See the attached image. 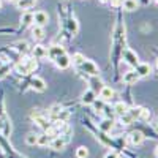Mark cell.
Instances as JSON below:
<instances>
[{"instance_id":"obj_1","label":"cell","mask_w":158,"mask_h":158,"mask_svg":"<svg viewBox=\"0 0 158 158\" xmlns=\"http://www.w3.org/2000/svg\"><path fill=\"white\" fill-rule=\"evenodd\" d=\"M36 70V60L35 59H24L21 63L16 65V71L21 74H29Z\"/></svg>"},{"instance_id":"obj_2","label":"cell","mask_w":158,"mask_h":158,"mask_svg":"<svg viewBox=\"0 0 158 158\" xmlns=\"http://www.w3.org/2000/svg\"><path fill=\"white\" fill-rule=\"evenodd\" d=\"M30 117H32V120H33L40 128H43V130H48L49 125H51V120L48 118V115L43 114L41 111H33V112L30 114Z\"/></svg>"},{"instance_id":"obj_3","label":"cell","mask_w":158,"mask_h":158,"mask_svg":"<svg viewBox=\"0 0 158 158\" xmlns=\"http://www.w3.org/2000/svg\"><path fill=\"white\" fill-rule=\"evenodd\" d=\"M122 57H123V60L130 65V67H135V68H136V65L139 63V57H138V54H136L135 51H131V49H123Z\"/></svg>"},{"instance_id":"obj_4","label":"cell","mask_w":158,"mask_h":158,"mask_svg":"<svg viewBox=\"0 0 158 158\" xmlns=\"http://www.w3.org/2000/svg\"><path fill=\"white\" fill-rule=\"evenodd\" d=\"M79 68L82 70V73H87L89 76H98V74H100L98 67H97V65L92 62V60H87V59L84 60V63H82Z\"/></svg>"},{"instance_id":"obj_5","label":"cell","mask_w":158,"mask_h":158,"mask_svg":"<svg viewBox=\"0 0 158 158\" xmlns=\"http://www.w3.org/2000/svg\"><path fill=\"white\" fill-rule=\"evenodd\" d=\"M144 138H146V136H144V133H142L141 130H138V128L133 130V131L128 135V141L133 144V146H139V144H142Z\"/></svg>"},{"instance_id":"obj_6","label":"cell","mask_w":158,"mask_h":158,"mask_svg":"<svg viewBox=\"0 0 158 158\" xmlns=\"http://www.w3.org/2000/svg\"><path fill=\"white\" fill-rule=\"evenodd\" d=\"M48 21H49V16H48V13H44V11H36L33 15L35 25H41V27H44V25L48 24Z\"/></svg>"},{"instance_id":"obj_7","label":"cell","mask_w":158,"mask_h":158,"mask_svg":"<svg viewBox=\"0 0 158 158\" xmlns=\"http://www.w3.org/2000/svg\"><path fill=\"white\" fill-rule=\"evenodd\" d=\"M49 146H51V149H54V150H63L65 146H67V139H65L63 136H57L54 139H51Z\"/></svg>"},{"instance_id":"obj_8","label":"cell","mask_w":158,"mask_h":158,"mask_svg":"<svg viewBox=\"0 0 158 158\" xmlns=\"http://www.w3.org/2000/svg\"><path fill=\"white\" fill-rule=\"evenodd\" d=\"M114 95H115V92H114L111 87H108V85H103V89L100 90V98H101L104 103L111 101V100L114 98Z\"/></svg>"},{"instance_id":"obj_9","label":"cell","mask_w":158,"mask_h":158,"mask_svg":"<svg viewBox=\"0 0 158 158\" xmlns=\"http://www.w3.org/2000/svg\"><path fill=\"white\" fill-rule=\"evenodd\" d=\"M122 81H123V84H127V85L136 84V82L139 81V74H138L136 71H127V73L123 74V77H122Z\"/></svg>"},{"instance_id":"obj_10","label":"cell","mask_w":158,"mask_h":158,"mask_svg":"<svg viewBox=\"0 0 158 158\" xmlns=\"http://www.w3.org/2000/svg\"><path fill=\"white\" fill-rule=\"evenodd\" d=\"M138 74H139V77H147L149 74H150V71H152V67L149 63H138L136 65V70H135Z\"/></svg>"},{"instance_id":"obj_11","label":"cell","mask_w":158,"mask_h":158,"mask_svg":"<svg viewBox=\"0 0 158 158\" xmlns=\"http://www.w3.org/2000/svg\"><path fill=\"white\" fill-rule=\"evenodd\" d=\"M30 87L33 90H36V92H44L46 90V82L43 81L41 77L35 76V77H32V81H30Z\"/></svg>"},{"instance_id":"obj_12","label":"cell","mask_w":158,"mask_h":158,"mask_svg":"<svg viewBox=\"0 0 158 158\" xmlns=\"http://www.w3.org/2000/svg\"><path fill=\"white\" fill-rule=\"evenodd\" d=\"M54 62H56V65H57L60 70H65V68H68V67H70L71 59H70L67 54H62V56H59L57 59H54Z\"/></svg>"},{"instance_id":"obj_13","label":"cell","mask_w":158,"mask_h":158,"mask_svg":"<svg viewBox=\"0 0 158 158\" xmlns=\"http://www.w3.org/2000/svg\"><path fill=\"white\" fill-rule=\"evenodd\" d=\"M112 127H114V118H109V117H104L98 123V128L101 131H104V133H109V131L112 130Z\"/></svg>"},{"instance_id":"obj_14","label":"cell","mask_w":158,"mask_h":158,"mask_svg":"<svg viewBox=\"0 0 158 158\" xmlns=\"http://www.w3.org/2000/svg\"><path fill=\"white\" fill-rule=\"evenodd\" d=\"M89 82H90V89L94 90L95 94H100V90H101V89H103V85H104L98 76H90Z\"/></svg>"},{"instance_id":"obj_15","label":"cell","mask_w":158,"mask_h":158,"mask_svg":"<svg viewBox=\"0 0 158 158\" xmlns=\"http://www.w3.org/2000/svg\"><path fill=\"white\" fill-rule=\"evenodd\" d=\"M95 100H97V94H95V92L92 90V89L85 90L84 94H82V103L87 104V106H89V104H94Z\"/></svg>"},{"instance_id":"obj_16","label":"cell","mask_w":158,"mask_h":158,"mask_svg":"<svg viewBox=\"0 0 158 158\" xmlns=\"http://www.w3.org/2000/svg\"><path fill=\"white\" fill-rule=\"evenodd\" d=\"M112 111H114V114H117L118 117H120V115H123V114H127V112H128V104H127V103H123V101H118V103H115V104H114Z\"/></svg>"},{"instance_id":"obj_17","label":"cell","mask_w":158,"mask_h":158,"mask_svg":"<svg viewBox=\"0 0 158 158\" xmlns=\"http://www.w3.org/2000/svg\"><path fill=\"white\" fill-rule=\"evenodd\" d=\"M62 54H65V49L62 48V46H51L49 49H48V56L54 60V59H57L59 56H62Z\"/></svg>"},{"instance_id":"obj_18","label":"cell","mask_w":158,"mask_h":158,"mask_svg":"<svg viewBox=\"0 0 158 158\" xmlns=\"http://www.w3.org/2000/svg\"><path fill=\"white\" fill-rule=\"evenodd\" d=\"M33 56H35V59H44V57H48V49L44 46L38 44L33 48Z\"/></svg>"},{"instance_id":"obj_19","label":"cell","mask_w":158,"mask_h":158,"mask_svg":"<svg viewBox=\"0 0 158 158\" xmlns=\"http://www.w3.org/2000/svg\"><path fill=\"white\" fill-rule=\"evenodd\" d=\"M122 6L127 11H136L138 10V0H122Z\"/></svg>"},{"instance_id":"obj_20","label":"cell","mask_w":158,"mask_h":158,"mask_svg":"<svg viewBox=\"0 0 158 158\" xmlns=\"http://www.w3.org/2000/svg\"><path fill=\"white\" fill-rule=\"evenodd\" d=\"M49 142H51V138H49L46 133H43V135H38L36 146H40V147H46V146H49Z\"/></svg>"},{"instance_id":"obj_21","label":"cell","mask_w":158,"mask_h":158,"mask_svg":"<svg viewBox=\"0 0 158 158\" xmlns=\"http://www.w3.org/2000/svg\"><path fill=\"white\" fill-rule=\"evenodd\" d=\"M32 22H33V15H32V13H24L22 18H21L22 27H27V25H30Z\"/></svg>"},{"instance_id":"obj_22","label":"cell","mask_w":158,"mask_h":158,"mask_svg":"<svg viewBox=\"0 0 158 158\" xmlns=\"http://www.w3.org/2000/svg\"><path fill=\"white\" fill-rule=\"evenodd\" d=\"M32 33H33V36H35L36 40H41V38L44 36V30H43V27H41V25H33Z\"/></svg>"},{"instance_id":"obj_23","label":"cell","mask_w":158,"mask_h":158,"mask_svg":"<svg viewBox=\"0 0 158 158\" xmlns=\"http://www.w3.org/2000/svg\"><path fill=\"white\" fill-rule=\"evenodd\" d=\"M120 123H122L123 127H128V125H131V123H135V118L127 112V114L120 115Z\"/></svg>"},{"instance_id":"obj_24","label":"cell","mask_w":158,"mask_h":158,"mask_svg":"<svg viewBox=\"0 0 158 158\" xmlns=\"http://www.w3.org/2000/svg\"><path fill=\"white\" fill-rule=\"evenodd\" d=\"M71 60H73V65H76V67H81V65L84 63V60H85V57L81 54V52H76Z\"/></svg>"},{"instance_id":"obj_25","label":"cell","mask_w":158,"mask_h":158,"mask_svg":"<svg viewBox=\"0 0 158 158\" xmlns=\"http://www.w3.org/2000/svg\"><path fill=\"white\" fill-rule=\"evenodd\" d=\"M16 5H18V8H21V10H29V8L33 5V2H32V0H18Z\"/></svg>"},{"instance_id":"obj_26","label":"cell","mask_w":158,"mask_h":158,"mask_svg":"<svg viewBox=\"0 0 158 158\" xmlns=\"http://www.w3.org/2000/svg\"><path fill=\"white\" fill-rule=\"evenodd\" d=\"M141 109H142V108H139V106H138V108H128V114L135 118V122H136V120H139Z\"/></svg>"},{"instance_id":"obj_27","label":"cell","mask_w":158,"mask_h":158,"mask_svg":"<svg viewBox=\"0 0 158 158\" xmlns=\"http://www.w3.org/2000/svg\"><path fill=\"white\" fill-rule=\"evenodd\" d=\"M36 139H38V135L29 133L27 136H25V144H29V146H36Z\"/></svg>"},{"instance_id":"obj_28","label":"cell","mask_w":158,"mask_h":158,"mask_svg":"<svg viewBox=\"0 0 158 158\" xmlns=\"http://www.w3.org/2000/svg\"><path fill=\"white\" fill-rule=\"evenodd\" d=\"M16 51L21 52V54H25L29 51V44L25 41H19V43H16Z\"/></svg>"},{"instance_id":"obj_29","label":"cell","mask_w":158,"mask_h":158,"mask_svg":"<svg viewBox=\"0 0 158 158\" xmlns=\"http://www.w3.org/2000/svg\"><path fill=\"white\" fill-rule=\"evenodd\" d=\"M76 156H77V158H87V156H89V150H87V147H84V146L77 147V150H76Z\"/></svg>"},{"instance_id":"obj_30","label":"cell","mask_w":158,"mask_h":158,"mask_svg":"<svg viewBox=\"0 0 158 158\" xmlns=\"http://www.w3.org/2000/svg\"><path fill=\"white\" fill-rule=\"evenodd\" d=\"M139 120L149 122V120H150V111L146 109V108H142V109H141V115H139Z\"/></svg>"},{"instance_id":"obj_31","label":"cell","mask_w":158,"mask_h":158,"mask_svg":"<svg viewBox=\"0 0 158 158\" xmlns=\"http://www.w3.org/2000/svg\"><path fill=\"white\" fill-rule=\"evenodd\" d=\"M68 27H70L71 33H76V32H77V21H76L74 18H70V21H68Z\"/></svg>"},{"instance_id":"obj_32","label":"cell","mask_w":158,"mask_h":158,"mask_svg":"<svg viewBox=\"0 0 158 158\" xmlns=\"http://www.w3.org/2000/svg\"><path fill=\"white\" fill-rule=\"evenodd\" d=\"M5 115V106H3V98H0V117Z\"/></svg>"},{"instance_id":"obj_33","label":"cell","mask_w":158,"mask_h":158,"mask_svg":"<svg viewBox=\"0 0 158 158\" xmlns=\"http://www.w3.org/2000/svg\"><path fill=\"white\" fill-rule=\"evenodd\" d=\"M104 158H118V156H117V153H115V152H111V153H108Z\"/></svg>"},{"instance_id":"obj_34","label":"cell","mask_w":158,"mask_h":158,"mask_svg":"<svg viewBox=\"0 0 158 158\" xmlns=\"http://www.w3.org/2000/svg\"><path fill=\"white\" fill-rule=\"evenodd\" d=\"M109 2H111L112 5H118V3H120V2H122V0H109Z\"/></svg>"},{"instance_id":"obj_35","label":"cell","mask_w":158,"mask_h":158,"mask_svg":"<svg viewBox=\"0 0 158 158\" xmlns=\"http://www.w3.org/2000/svg\"><path fill=\"white\" fill-rule=\"evenodd\" d=\"M155 156L158 158V146H156V149H155Z\"/></svg>"},{"instance_id":"obj_36","label":"cell","mask_w":158,"mask_h":158,"mask_svg":"<svg viewBox=\"0 0 158 158\" xmlns=\"http://www.w3.org/2000/svg\"><path fill=\"white\" fill-rule=\"evenodd\" d=\"M3 67V59H0V68Z\"/></svg>"},{"instance_id":"obj_37","label":"cell","mask_w":158,"mask_h":158,"mask_svg":"<svg viewBox=\"0 0 158 158\" xmlns=\"http://www.w3.org/2000/svg\"><path fill=\"white\" fill-rule=\"evenodd\" d=\"M10 2H18V0H10Z\"/></svg>"},{"instance_id":"obj_38","label":"cell","mask_w":158,"mask_h":158,"mask_svg":"<svg viewBox=\"0 0 158 158\" xmlns=\"http://www.w3.org/2000/svg\"><path fill=\"white\" fill-rule=\"evenodd\" d=\"M156 68H158V60H156Z\"/></svg>"},{"instance_id":"obj_39","label":"cell","mask_w":158,"mask_h":158,"mask_svg":"<svg viewBox=\"0 0 158 158\" xmlns=\"http://www.w3.org/2000/svg\"><path fill=\"white\" fill-rule=\"evenodd\" d=\"M101 2H108V0H101Z\"/></svg>"},{"instance_id":"obj_40","label":"cell","mask_w":158,"mask_h":158,"mask_svg":"<svg viewBox=\"0 0 158 158\" xmlns=\"http://www.w3.org/2000/svg\"><path fill=\"white\" fill-rule=\"evenodd\" d=\"M0 8H2V2H0Z\"/></svg>"},{"instance_id":"obj_41","label":"cell","mask_w":158,"mask_h":158,"mask_svg":"<svg viewBox=\"0 0 158 158\" xmlns=\"http://www.w3.org/2000/svg\"><path fill=\"white\" fill-rule=\"evenodd\" d=\"M32 2H35V0H32Z\"/></svg>"}]
</instances>
